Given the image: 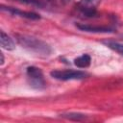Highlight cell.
<instances>
[{"label": "cell", "mask_w": 123, "mask_h": 123, "mask_svg": "<svg viewBox=\"0 0 123 123\" xmlns=\"http://www.w3.org/2000/svg\"><path fill=\"white\" fill-rule=\"evenodd\" d=\"M14 37L16 41L22 48L37 55V57L47 58L53 52L52 47L46 41L40 38H37L33 36L22 35V34H15Z\"/></svg>", "instance_id": "cell-1"}, {"label": "cell", "mask_w": 123, "mask_h": 123, "mask_svg": "<svg viewBox=\"0 0 123 123\" xmlns=\"http://www.w3.org/2000/svg\"><path fill=\"white\" fill-rule=\"evenodd\" d=\"M26 75H27L28 83L31 87L37 89V90H41L45 88L46 82H45L43 73L40 70V68L37 66H33V65L29 66L26 69Z\"/></svg>", "instance_id": "cell-2"}, {"label": "cell", "mask_w": 123, "mask_h": 123, "mask_svg": "<svg viewBox=\"0 0 123 123\" xmlns=\"http://www.w3.org/2000/svg\"><path fill=\"white\" fill-rule=\"evenodd\" d=\"M52 78L59 81H70V80H84L87 77V73L82 70L74 69H56L50 72Z\"/></svg>", "instance_id": "cell-3"}, {"label": "cell", "mask_w": 123, "mask_h": 123, "mask_svg": "<svg viewBox=\"0 0 123 123\" xmlns=\"http://www.w3.org/2000/svg\"><path fill=\"white\" fill-rule=\"evenodd\" d=\"M102 0H81L78 4V11L84 17H93L96 15V7Z\"/></svg>", "instance_id": "cell-4"}, {"label": "cell", "mask_w": 123, "mask_h": 123, "mask_svg": "<svg viewBox=\"0 0 123 123\" xmlns=\"http://www.w3.org/2000/svg\"><path fill=\"white\" fill-rule=\"evenodd\" d=\"M2 12H7L12 15H16V16H20L23 18H27V19H31V20H37L40 19V15L33 12H26V11H21L19 9L13 8V7H9V6H5V5H1L0 7Z\"/></svg>", "instance_id": "cell-5"}, {"label": "cell", "mask_w": 123, "mask_h": 123, "mask_svg": "<svg viewBox=\"0 0 123 123\" xmlns=\"http://www.w3.org/2000/svg\"><path fill=\"white\" fill-rule=\"evenodd\" d=\"M76 27L84 32H89V33H113L114 29L108 26H96V25H90V24H85V23H79L76 24Z\"/></svg>", "instance_id": "cell-6"}, {"label": "cell", "mask_w": 123, "mask_h": 123, "mask_svg": "<svg viewBox=\"0 0 123 123\" xmlns=\"http://www.w3.org/2000/svg\"><path fill=\"white\" fill-rule=\"evenodd\" d=\"M0 43H1L2 48L8 51H12L15 48V42L4 31H0Z\"/></svg>", "instance_id": "cell-7"}, {"label": "cell", "mask_w": 123, "mask_h": 123, "mask_svg": "<svg viewBox=\"0 0 123 123\" xmlns=\"http://www.w3.org/2000/svg\"><path fill=\"white\" fill-rule=\"evenodd\" d=\"M91 63V57L88 54H83L74 59V64L79 68H87Z\"/></svg>", "instance_id": "cell-8"}, {"label": "cell", "mask_w": 123, "mask_h": 123, "mask_svg": "<svg viewBox=\"0 0 123 123\" xmlns=\"http://www.w3.org/2000/svg\"><path fill=\"white\" fill-rule=\"evenodd\" d=\"M60 116L62 117V118L68 119V120H72V121H84V120H86L87 118V116L86 114H84V113H81V112H73V111L61 113Z\"/></svg>", "instance_id": "cell-9"}, {"label": "cell", "mask_w": 123, "mask_h": 123, "mask_svg": "<svg viewBox=\"0 0 123 123\" xmlns=\"http://www.w3.org/2000/svg\"><path fill=\"white\" fill-rule=\"evenodd\" d=\"M103 43L109 47L110 49H111L112 51L118 53L119 55L123 56V44L119 43V42H116V41H112V40H106V41H103Z\"/></svg>", "instance_id": "cell-10"}, {"label": "cell", "mask_w": 123, "mask_h": 123, "mask_svg": "<svg viewBox=\"0 0 123 123\" xmlns=\"http://www.w3.org/2000/svg\"><path fill=\"white\" fill-rule=\"evenodd\" d=\"M13 1H16L21 4L29 5L32 7H37V8H43L45 6V4L41 0H13Z\"/></svg>", "instance_id": "cell-11"}, {"label": "cell", "mask_w": 123, "mask_h": 123, "mask_svg": "<svg viewBox=\"0 0 123 123\" xmlns=\"http://www.w3.org/2000/svg\"><path fill=\"white\" fill-rule=\"evenodd\" d=\"M4 55H3V53H1V65H3L4 64Z\"/></svg>", "instance_id": "cell-12"}, {"label": "cell", "mask_w": 123, "mask_h": 123, "mask_svg": "<svg viewBox=\"0 0 123 123\" xmlns=\"http://www.w3.org/2000/svg\"><path fill=\"white\" fill-rule=\"evenodd\" d=\"M69 1H71V0H62V2H63V3H67Z\"/></svg>", "instance_id": "cell-13"}]
</instances>
